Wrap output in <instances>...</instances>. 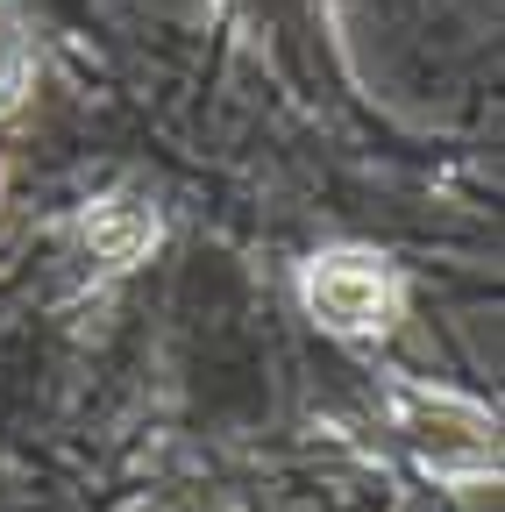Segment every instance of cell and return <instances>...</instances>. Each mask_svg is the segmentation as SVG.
<instances>
[{"instance_id":"obj_1","label":"cell","mask_w":505,"mask_h":512,"mask_svg":"<svg viewBox=\"0 0 505 512\" xmlns=\"http://www.w3.org/2000/svg\"><path fill=\"white\" fill-rule=\"evenodd\" d=\"M392 406H399L406 448H413L427 470H441V477H484V470H498V427H491V413H477L470 399L413 392V384H399Z\"/></svg>"},{"instance_id":"obj_2","label":"cell","mask_w":505,"mask_h":512,"mask_svg":"<svg viewBox=\"0 0 505 512\" xmlns=\"http://www.w3.org/2000/svg\"><path fill=\"white\" fill-rule=\"evenodd\" d=\"M306 306L321 328L335 335H385V320H392V278L377 271V256H321V264L306 271Z\"/></svg>"},{"instance_id":"obj_3","label":"cell","mask_w":505,"mask_h":512,"mask_svg":"<svg viewBox=\"0 0 505 512\" xmlns=\"http://www.w3.org/2000/svg\"><path fill=\"white\" fill-rule=\"evenodd\" d=\"M150 242H157V214L136 207V200H100L86 214V249L114 271H129L136 256H150Z\"/></svg>"},{"instance_id":"obj_4","label":"cell","mask_w":505,"mask_h":512,"mask_svg":"<svg viewBox=\"0 0 505 512\" xmlns=\"http://www.w3.org/2000/svg\"><path fill=\"white\" fill-rule=\"evenodd\" d=\"M15 86H22V36H15V15L0 8V107L15 100Z\"/></svg>"}]
</instances>
